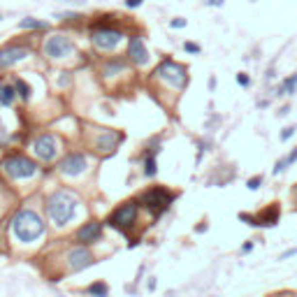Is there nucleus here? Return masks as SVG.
<instances>
[{
  "mask_svg": "<svg viewBox=\"0 0 297 297\" xmlns=\"http://www.w3.org/2000/svg\"><path fill=\"white\" fill-rule=\"evenodd\" d=\"M295 93H297V72L288 74L286 79L281 82L279 91H276V96H295Z\"/></svg>",
  "mask_w": 297,
  "mask_h": 297,
  "instance_id": "nucleus-21",
  "label": "nucleus"
},
{
  "mask_svg": "<svg viewBox=\"0 0 297 297\" xmlns=\"http://www.w3.org/2000/svg\"><path fill=\"white\" fill-rule=\"evenodd\" d=\"M12 86H14L16 96L21 98L23 102H28V100L33 98V88H31V84H28L23 77H12Z\"/></svg>",
  "mask_w": 297,
  "mask_h": 297,
  "instance_id": "nucleus-19",
  "label": "nucleus"
},
{
  "mask_svg": "<svg viewBox=\"0 0 297 297\" xmlns=\"http://www.w3.org/2000/svg\"><path fill=\"white\" fill-rule=\"evenodd\" d=\"M102 234H105V223L91 218V221L82 223V225L74 230V239H77V244L93 246L102 239Z\"/></svg>",
  "mask_w": 297,
  "mask_h": 297,
  "instance_id": "nucleus-13",
  "label": "nucleus"
},
{
  "mask_svg": "<svg viewBox=\"0 0 297 297\" xmlns=\"http://www.w3.org/2000/svg\"><path fill=\"white\" fill-rule=\"evenodd\" d=\"M160 153V144H148L144 151H142V174L147 177V179H153L156 174H158V167H156V158H158Z\"/></svg>",
  "mask_w": 297,
  "mask_h": 297,
  "instance_id": "nucleus-16",
  "label": "nucleus"
},
{
  "mask_svg": "<svg viewBox=\"0 0 297 297\" xmlns=\"http://www.w3.org/2000/svg\"><path fill=\"white\" fill-rule=\"evenodd\" d=\"M82 200L70 188H58L44 198V214L53 223V228H67L77 218Z\"/></svg>",
  "mask_w": 297,
  "mask_h": 297,
  "instance_id": "nucleus-2",
  "label": "nucleus"
},
{
  "mask_svg": "<svg viewBox=\"0 0 297 297\" xmlns=\"http://www.w3.org/2000/svg\"><path fill=\"white\" fill-rule=\"evenodd\" d=\"M128 61L135 65V67H147L151 61V53L147 49V42L142 35H130L128 37V49H126Z\"/></svg>",
  "mask_w": 297,
  "mask_h": 297,
  "instance_id": "nucleus-14",
  "label": "nucleus"
},
{
  "mask_svg": "<svg viewBox=\"0 0 297 297\" xmlns=\"http://www.w3.org/2000/svg\"><path fill=\"white\" fill-rule=\"evenodd\" d=\"M186 19H181V16H177V19H172L170 21V28H186Z\"/></svg>",
  "mask_w": 297,
  "mask_h": 297,
  "instance_id": "nucleus-32",
  "label": "nucleus"
},
{
  "mask_svg": "<svg viewBox=\"0 0 297 297\" xmlns=\"http://www.w3.org/2000/svg\"><path fill=\"white\" fill-rule=\"evenodd\" d=\"M239 221H244L246 225H251V228H258V218H255V214H246V212H239L237 216Z\"/></svg>",
  "mask_w": 297,
  "mask_h": 297,
  "instance_id": "nucleus-25",
  "label": "nucleus"
},
{
  "mask_svg": "<svg viewBox=\"0 0 297 297\" xmlns=\"http://www.w3.org/2000/svg\"><path fill=\"white\" fill-rule=\"evenodd\" d=\"M19 28H21V31H49L51 23L40 21V19H35V16H26V19L19 21Z\"/></svg>",
  "mask_w": 297,
  "mask_h": 297,
  "instance_id": "nucleus-20",
  "label": "nucleus"
},
{
  "mask_svg": "<svg viewBox=\"0 0 297 297\" xmlns=\"http://www.w3.org/2000/svg\"><path fill=\"white\" fill-rule=\"evenodd\" d=\"M88 170V156L84 151H72V153H65L61 163H58V174L61 177H82L84 172Z\"/></svg>",
  "mask_w": 297,
  "mask_h": 297,
  "instance_id": "nucleus-11",
  "label": "nucleus"
},
{
  "mask_svg": "<svg viewBox=\"0 0 297 297\" xmlns=\"http://www.w3.org/2000/svg\"><path fill=\"white\" fill-rule=\"evenodd\" d=\"M31 56V49L23 44H7L5 49H0V70H10L12 65L19 61H26Z\"/></svg>",
  "mask_w": 297,
  "mask_h": 297,
  "instance_id": "nucleus-15",
  "label": "nucleus"
},
{
  "mask_svg": "<svg viewBox=\"0 0 297 297\" xmlns=\"http://www.w3.org/2000/svg\"><path fill=\"white\" fill-rule=\"evenodd\" d=\"M288 167H290V163H288V156H283V158L276 160V165H274V170H272V174H274V177H279V174H283Z\"/></svg>",
  "mask_w": 297,
  "mask_h": 297,
  "instance_id": "nucleus-24",
  "label": "nucleus"
},
{
  "mask_svg": "<svg viewBox=\"0 0 297 297\" xmlns=\"http://www.w3.org/2000/svg\"><path fill=\"white\" fill-rule=\"evenodd\" d=\"M16 98H19V96H16L14 86H12V84H2V82H0V105H2V107H12Z\"/></svg>",
  "mask_w": 297,
  "mask_h": 297,
  "instance_id": "nucleus-22",
  "label": "nucleus"
},
{
  "mask_svg": "<svg viewBox=\"0 0 297 297\" xmlns=\"http://www.w3.org/2000/svg\"><path fill=\"white\" fill-rule=\"evenodd\" d=\"M263 181H265V174H253V177H248V181H246V188L248 191H258L263 186Z\"/></svg>",
  "mask_w": 297,
  "mask_h": 297,
  "instance_id": "nucleus-23",
  "label": "nucleus"
},
{
  "mask_svg": "<svg viewBox=\"0 0 297 297\" xmlns=\"http://www.w3.org/2000/svg\"><path fill=\"white\" fill-rule=\"evenodd\" d=\"M0 170L10 181H28L33 177H37V172L42 167H40V163L35 158H28L26 153L12 151V153H7L5 158L0 160Z\"/></svg>",
  "mask_w": 297,
  "mask_h": 297,
  "instance_id": "nucleus-3",
  "label": "nucleus"
},
{
  "mask_svg": "<svg viewBox=\"0 0 297 297\" xmlns=\"http://www.w3.org/2000/svg\"><path fill=\"white\" fill-rule=\"evenodd\" d=\"M290 112V105H283L281 109H279V116H283V114H288Z\"/></svg>",
  "mask_w": 297,
  "mask_h": 297,
  "instance_id": "nucleus-38",
  "label": "nucleus"
},
{
  "mask_svg": "<svg viewBox=\"0 0 297 297\" xmlns=\"http://www.w3.org/2000/svg\"><path fill=\"white\" fill-rule=\"evenodd\" d=\"M31 148H33V153H35L37 160H42V163H53L56 156H58V151H61V144H58V139H56L53 132L44 130V132H40L37 137L33 139Z\"/></svg>",
  "mask_w": 297,
  "mask_h": 297,
  "instance_id": "nucleus-10",
  "label": "nucleus"
},
{
  "mask_svg": "<svg viewBox=\"0 0 297 297\" xmlns=\"http://www.w3.org/2000/svg\"><path fill=\"white\" fill-rule=\"evenodd\" d=\"M293 198H295V202H297V183L293 186Z\"/></svg>",
  "mask_w": 297,
  "mask_h": 297,
  "instance_id": "nucleus-39",
  "label": "nucleus"
},
{
  "mask_svg": "<svg viewBox=\"0 0 297 297\" xmlns=\"http://www.w3.org/2000/svg\"><path fill=\"white\" fill-rule=\"evenodd\" d=\"M258 218V228H276L279 225V218H281V207L279 202H272L269 207H265L260 214H255Z\"/></svg>",
  "mask_w": 297,
  "mask_h": 297,
  "instance_id": "nucleus-17",
  "label": "nucleus"
},
{
  "mask_svg": "<svg viewBox=\"0 0 297 297\" xmlns=\"http://www.w3.org/2000/svg\"><path fill=\"white\" fill-rule=\"evenodd\" d=\"M139 209H142V207H139L137 198H135V200L121 202L118 207H114V209L109 212V216L105 218V225L114 228V230H118L123 237H128V234H130V230L137 225Z\"/></svg>",
  "mask_w": 297,
  "mask_h": 297,
  "instance_id": "nucleus-6",
  "label": "nucleus"
},
{
  "mask_svg": "<svg viewBox=\"0 0 297 297\" xmlns=\"http://www.w3.org/2000/svg\"><path fill=\"white\" fill-rule=\"evenodd\" d=\"M237 84L242 86V88H251V74L239 72V74H237Z\"/></svg>",
  "mask_w": 297,
  "mask_h": 297,
  "instance_id": "nucleus-27",
  "label": "nucleus"
},
{
  "mask_svg": "<svg viewBox=\"0 0 297 297\" xmlns=\"http://www.w3.org/2000/svg\"><path fill=\"white\" fill-rule=\"evenodd\" d=\"M109 283L102 281V279H96V281H91L88 286L84 288V295L86 297H109Z\"/></svg>",
  "mask_w": 297,
  "mask_h": 297,
  "instance_id": "nucleus-18",
  "label": "nucleus"
},
{
  "mask_svg": "<svg viewBox=\"0 0 297 297\" xmlns=\"http://www.w3.org/2000/svg\"><path fill=\"white\" fill-rule=\"evenodd\" d=\"M153 79L158 84H167L172 93H179L188 86V67L172 61V58H163L158 67L153 70Z\"/></svg>",
  "mask_w": 297,
  "mask_h": 297,
  "instance_id": "nucleus-4",
  "label": "nucleus"
},
{
  "mask_svg": "<svg viewBox=\"0 0 297 297\" xmlns=\"http://www.w3.org/2000/svg\"><path fill=\"white\" fill-rule=\"evenodd\" d=\"M183 51L186 53H200L202 47L198 42H191V40H188V42H183Z\"/></svg>",
  "mask_w": 297,
  "mask_h": 297,
  "instance_id": "nucleus-28",
  "label": "nucleus"
},
{
  "mask_svg": "<svg viewBox=\"0 0 297 297\" xmlns=\"http://www.w3.org/2000/svg\"><path fill=\"white\" fill-rule=\"evenodd\" d=\"M126 139V135L121 132V130H112V128H102V130H98L96 139H91L88 144H91V148L93 151H98V153H114L116 151V147Z\"/></svg>",
  "mask_w": 297,
  "mask_h": 297,
  "instance_id": "nucleus-12",
  "label": "nucleus"
},
{
  "mask_svg": "<svg viewBox=\"0 0 297 297\" xmlns=\"http://www.w3.org/2000/svg\"><path fill=\"white\" fill-rule=\"evenodd\" d=\"M216 84H218V82H216V77H209V82H207L209 91H214V88H216Z\"/></svg>",
  "mask_w": 297,
  "mask_h": 297,
  "instance_id": "nucleus-37",
  "label": "nucleus"
},
{
  "mask_svg": "<svg viewBox=\"0 0 297 297\" xmlns=\"http://www.w3.org/2000/svg\"><path fill=\"white\" fill-rule=\"evenodd\" d=\"M10 234L14 244L33 246L47 234V218L33 207H21L10 218Z\"/></svg>",
  "mask_w": 297,
  "mask_h": 297,
  "instance_id": "nucleus-1",
  "label": "nucleus"
},
{
  "mask_svg": "<svg viewBox=\"0 0 297 297\" xmlns=\"http://www.w3.org/2000/svg\"><path fill=\"white\" fill-rule=\"evenodd\" d=\"M144 272H147V265H139L137 274H135V283H139V281H142V276H144Z\"/></svg>",
  "mask_w": 297,
  "mask_h": 297,
  "instance_id": "nucleus-35",
  "label": "nucleus"
},
{
  "mask_svg": "<svg viewBox=\"0 0 297 297\" xmlns=\"http://www.w3.org/2000/svg\"><path fill=\"white\" fill-rule=\"evenodd\" d=\"M251 2H258V0H251Z\"/></svg>",
  "mask_w": 297,
  "mask_h": 297,
  "instance_id": "nucleus-41",
  "label": "nucleus"
},
{
  "mask_svg": "<svg viewBox=\"0 0 297 297\" xmlns=\"http://www.w3.org/2000/svg\"><path fill=\"white\" fill-rule=\"evenodd\" d=\"M123 40H126V33L114 26H93V31H91V42L98 53L116 51L118 44H123Z\"/></svg>",
  "mask_w": 297,
  "mask_h": 297,
  "instance_id": "nucleus-8",
  "label": "nucleus"
},
{
  "mask_svg": "<svg viewBox=\"0 0 297 297\" xmlns=\"http://www.w3.org/2000/svg\"><path fill=\"white\" fill-rule=\"evenodd\" d=\"M295 130H297L295 126H286L283 130H281V132H279V139H281V142H288V139L295 135Z\"/></svg>",
  "mask_w": 297,
  "mask_h": 297,
  "instance_id": "nucleus-26",
  "label": "nucleus"
},
{
  "mask_svg": "<svg viewBox=\"0 0 297 297\" xmlns=\"http://www.w3.org/2000/svg\"><path fill=\"white\" fill-rule=\"evenodd\" d=\"M56 19H61V21H77V19H82L79 14H72V12H65V14H56Z\"/></svg>",
  "mask_w": 297,
  "mask_h": 297,
  "instance_id": "nucleus-29",
  "label": "nucleus"
},
{
  "mask_svg": "<svg viewBox=\"0 0 297 297\" xmlns=\"http://www.w3.org/2000/svg\"><path fill=\"white\" fill-rule=\"evenodd\" d=\"M295 255H297V248H288V251H283L279 255V260H288V258H295Z\"/></svg>",
  "mask_w": 297,
  "mask_h": 297,
  "instance_id": "nucleus-33",
  "label": "nucleus"
},
{
  "mask_svg": "<svg viewBox=\"0 0 297 297\" xmlns=\"http://www.w3.org/2000/svg\"><path fill=\"white\" fill-rule=\"evenodd\" d=\"M174 198H177V193L170 191V188H165V186H151L144 193H139L137 202H139V207L144 212L151 214L153 218H160L172 207Z\"/></svg>",
  "mask_w": 297,
  "mask_h": 297,
  "instance_id": "nucleus-5",
  "label": "nucleus"
},
{
  "mask_svg": "<svg viewBox=\"0 0 297 297\" xmlns=\"http://www.w3.org/2000/svg\"><path fill=\"white\" fill-rule=\"evenodd\" d=\"M156 286H158V283H156V276H148V281H147V290H148V293H153V290H156Z\"/></svg>",
  "mask_w": 297,
  "mask_h": 297,
  "instance_id": "nucleus-34",
  "label": "nucleus"
},
{
  "mask_svg": "<svg viewBox=\"0 0 297 297\" xmlns=\"http://www.w3.org/2000/svg\"><path fill=\"white\" fill-rule=\"evenodd\" d=\"M0 21H2V14H0Z\"/></svg>",
  "mask_w": 297,
  "mask_h": 297,
  "instance_id": "nucleus-40",
  "label": "nucleus"
},
{
  "mask_svg": "<svg viewBox=\"0 0 297 297\" xmlns=\"http://www.w3.org/2000/svg\"><path fill=\"white\" fill-rule=\"evenodd\" d=\"M253 248H255V244H253V242H251V239H248V242H244V244H242V248H239V253H242V255H246V253H251Z\"/></svg>",
  "mask_w": 297,
  "mask_h": 297,
  "instance_id": "nucleus-31",
  "label": "nucleus"
},
{
  "mask_svg": "<svg viewBox=\"0 0 297 297\" xmlns=\"http://www.w3.org/2000/svg\"><path fill=\"white\" fill-rule=\"evenodd\" d=\"M123 5H126L128 10H137L144 5V0H123Z\"/></svg>",
  "mask_w": 297,
  "mask_h": 297,
  "instance_id": "nucleus-30",
  "label": "nucleus"
},
{
  "mask_svg": "<svg viewBox=\"0 0 297 297\" xmlns=\"http://www.w3.org/2000/svg\"><path fill=\"white\" fill-rule=\"evenodd\" d=\"M42 53L44 58H49L51 63H65L70 61L72 56H77V47L74 40L65 33H53L51 37H47L42 44Z\"/></svg>",
  "mask_w": 297,
  "mask_h": 297,
  "instance_id": "nucleus-7",
  "label": "nucleus"
},
{
  "mask_svg": "<svg viewBox=\"0 0 297 297\" xmlns=\"http://www.w3.org/2000/svg\"><path fill=\"white\" fill-rule=\"evenodd\" d=\"M207 5H209V7H223L225 0H207Z\"/></svg>",
  "mask_w": 297,
  "mask_h": 297,
  "instance_id": "nucleus-36",
  "label": "nucleus"
},
{
  "mask_svg": "<svg viewBox=\"0 0 297 297\" xmlns=\"http://www.w3.org/2000/svg\"><path fill=\"white\" fill-rule=\"evenodd\" d=\"M98 263V258L93 255V251L88 248V246L84 244H74L67 248V253H65V269L67 272H72V274H77V272H84V269H88V267H93Z\"/></svg>",
  "mask_w": 297,
  "mask_h": 297,
  "instance_id": "nucleus-9",
  "label": "nucleus"
}]
</instances>
